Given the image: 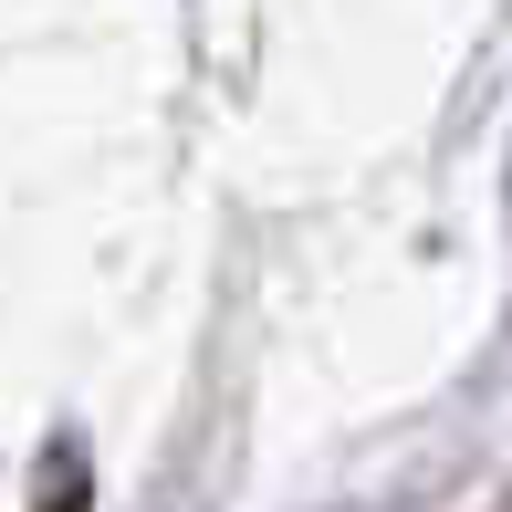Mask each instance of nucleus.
Here are the masks:
<instances>
[]
</instances>
